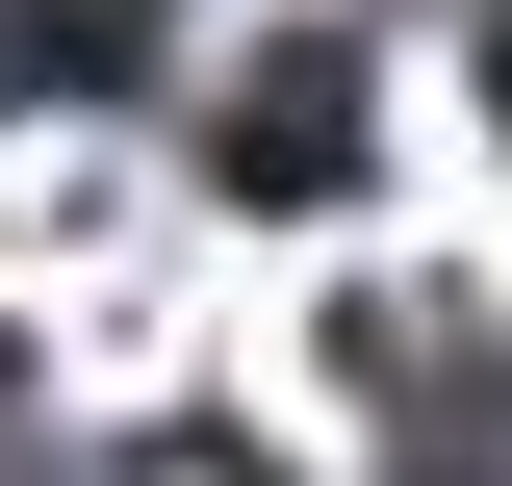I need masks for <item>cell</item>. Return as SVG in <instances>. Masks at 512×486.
Returning a JSON list of instances; mask_svg holds the SVG:
<instances>
[{
	"label": "cell",
	"mask_w": 512,
	"mask_h": 486,
	"mask_svg": "<svg viewBox=\"0 0 512 486\" xmlns=\"http://www.w3.org/2000/svg\"><path fill=\"white\" fill-rule=\"evenodd\" d=\"M384 128H359V26H256L231 77H205V180L231 205H333Z\"/></svg>",
	"instance_id": "obj_1"
},
{
	"label": "cell",
	"mask_w": 512,
	"mask_h": 486,
	"mask_svg": "<svg viewBox=\"0 0 512 486\" xmlns=\"http://www.w3.org/2000/svg\"><path fill=\"white\" fill-rule=\"evenodd\" d=\"M0 486H77V435H52V359L0 333Z\"/></svg>",
	"instance_id": "obj_2"
}]
</instances>
